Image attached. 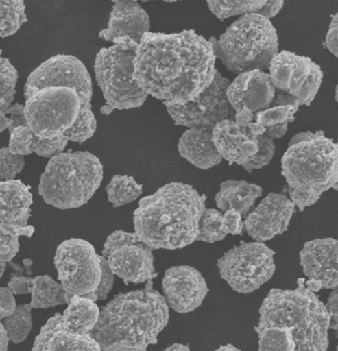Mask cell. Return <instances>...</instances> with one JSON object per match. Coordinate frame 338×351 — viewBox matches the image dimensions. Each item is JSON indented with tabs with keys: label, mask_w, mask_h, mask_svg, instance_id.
<instances>
[{
	"label": "cell",
	"mask_w": 338,
	"mask_h": 351,
	"mask_svg": "<svg viewBox=\"0 0 338 351\" xmlns=\"http://www.w3.org/2000/svg\"><path fill=\"white\" fill-rule=\"evenodd\" d=\"M217 351H239V348H235L234 346H232V344H226V346H219V350H217Z\"/></svg>",
	"instance_id": "cell-55"
},
{
	"label": "cell",
	"mask_w": 338,
	"mask_h": 351,
	"mask_svg": "<svg viewBox=\"0 0 338 351\" xmlns=\"http://www.w3.org/2000/svg\"><path fill=\"white\" fill-rule=\"evenodd\" d=\"M101 266H102V277L101 284L97 288V292L95 294L90 295L88 298L93 300V301H106L108 299V294L112 290L113 285H114L115 274L111 270L108 261L101 255Z\"/></svg>",
	"instance_id": "cell-41"
},
{
	"label": "cell",
	"mask_w": 338,
	"mask_h": 351,
	"mask_svg": "<svg viewBox=\"0 0 338 351\" xmlns=\"http://www.w3.org/2000/svg\"><path fill=\"white\" fill-rule=\"evenodd\" d=\"M151 28L150 17L137 1L119 0L114 2L108 20V28L99 32V38L106 42L119 41L129 37L140 43Z\"/></svg>",
	"instance_id": "cell-21"
},
{
	"label": "cell",
	"mask_w": 338,
	"mask_h": 351,
	"mask_svg": "<svg viewBox=\"0 0 338 351\" xmlns=\"http://www.w3.org/2000/svg\"><path fill=\"white\" fill-rule=\"evenodd\" d=\"M139 43L129 37L102 48L95 62V79L106 104L101 108L104 115L115 110L140 108L148 97L134 79V60Z\"/></svg>",
	"instance_id": "cell-8"
},
{
	"label": "cell",
	"mask_w": 338,
	"mask_h": 351,
	"mask_svg": "<svg viewBox=\"0 0 338 351\" xmlns=\"http://www.w3.org/2000/svg\"><path fill=\"white\" fill-rule=\"evenodd\" d=\"M101 310L90 298L73 295L63 313V324L70 332L90 335L97 326Z\"/></svg>",
	"instance_id": "cell-26"
},
{
	"label": "cell",
	"mask_w": 338,
	"mask_h": 351,
	"mask_svg": "<svg viewBox=\"0 0 338 351\" xmlns=\"http://www.w3.org/2000/svg\"><path fill=\"white\" fill-rule=\"evenodd\" d=\"M215 55L232 74L265 71L278 54L277 30L270 19L259 13L242 15L221 35L210 38Z\"/></svg>",
	"instance_id": "cell-7"
},
{
	"label": "cell",
	"mask_w": 338,
	"mask_h": 351,
	"mask_svg": "<svg viewBox=\"0 0 338 351\" xmlns=\"http://www.w3.org/2000/svg\"><path fill=\"white\" fill-rule=\"evenodd\" d=\"M326 308L330 315V330H338V287L329 295Z\"/></svg>",
	"instance_id": "cell-47"
},
{
	"label": "cell",
	"mask_w": 338,
	"mask_h": 351,
	"mask_svg": "<svg viewBox=\"0 0 338 351\" xmlns=\"http://www.w3.org/2000/svg\"><path fill=\"white\" fill-rule=\"evenodd\" d=\"M49 86L73 88L80 93L82 108L79 119L64 136L75 143H84L97 131V119L92 110L93 81L90 72L81 60L72 55H57L47 60L29 75L24 97Z\"/></svg>",
	"instance_id": "cell-9"
},
{
	"label": "cell",
	"mask_w": 338,
	"mask_h": 351,
	"mask_svg": "<svg viewBox=\"0 0 338 351\" xmlns=\"http://www.w3.org/2000/svg\"><path fill=\"white\" fill-rule=\"evenodd\" d=\"M169 308L166 298L153 289L152 280H149L145 288L119 293L102 306L90 335L101 350L145 351L157 343L168 326Z\"/></svg>",
	"instance_id": "cell-3"
},
{
	"label": "cell",
	"mask_w": 338,
	"mask_h": 351,
	"mask_svg": "<svg viewBox=\"0 0 338 351\" xmlns=\"http://www.w3.org/2000/svg\"><path fill=\"white\" fill-rule=\"evenodd\" d=\"M239 212L235 210H229L224 213V226L228 234H243L244 221Z\"/></svg>",
	"instance_id": "cell-43"
},
{
	"label": "cell",
	"mask_w": 338,
	"mask_h": 351,
	"mask_svg": "<svg viewBox=\"0 0 338 351\" xmlns=\"http://www.w3.org/2000/svg\"><path fill=\"white\" fill-rule=\"evenodd\" d=\"M229 104L235 111L247 106L252 112L270 108L274 101L276 86L270 74L262 70L241 73L226 90Z\"/></svg>",
	"instance_id": "cell-19"
},
{
	"label": "cell",
	"mask_w": 338,
	"mask_h": 351,
	"mask_svg": "<svg viewBox=\"0 0 338 351\" xmlns=\"http://www.w3.org/2000/svg\"><path fill=\"white\" fill-rule=\"evenodd\" d=\"M304 274L319 282L322 290L338 287V241L333 237L304 243L300 252Z\"/></svg>",
	"instance_id": "cell-20"
},
{
	"label": "cell",
	"mask_w": 338,
	"mask_h": 351,
	"mask_svg": "<svg viewBox=\"0 0 338 351\" xmlns=\"http://www.w3.org/2000/svg\"><path fill=\"white\" fill-rule=\"evenodd\" d=\"M111 1L117 2V1H119V0H111ZM133 1H137V0H133ZM141 1L148 2V1H154V0H141Z\"/></svg>",
	"instance_id": "cell-59"
},
{
	"label": "cell",
	"mask_w": 338,
	"mask_h": 351,
	"mask_svg": "<svg viewBox=\"0 0 338 351\" xmlns=\"http://www.w3.org/2000/svg\"><path fill=\"white\" fill-rule=\"evenodd\" d=\"M269 71L276 88L297 97L301 106H311L324 79L322 68L311 58L290 51L278 53Z\"/></svg>",
	"instance_id": "cell-15"
},
{
	"label": "cell",
	"mask_w": 338,
	"mask_h": 351,
	"mask_svg": "<svg viewBox=\"0 0 338 351\" xmlns=\"http://www.w3.org/2000/svg\"><path fill=\"white\" fill-rule=\"evenodd\" d=\"M163 1L169 2V3H172V2L182 1V0H163Z\"/></svg>",
	"instance_id": "cell-60"
},
{
	"label": "cell",
	"mask_w": 338,
	"mask_h": 351,
	"mask_svg": "<svg viewBox=\"0 0 338 351\" xmlns=\"http://www.w3.org/2000/svg\"><path fill=\"white\" fill-rule=\"evenodd\" d=\"M295 204L283 194L270 193L246 217L244 228L255 241L265 242L288 230Z\"/></svg>",
	"instance_id": "cell-16"
},
{
	"label": "cell",
	"mask_w": 338,
	"mask_h": 351,
	"mask_svg": "<svg viewBox=\"0 0 338 351\" xmlns=\"http://www.w3.org/2000/svg\"><path fill=\"white\" fill-rule=\"evenodd\" d=\"M262 194L263 189L256 184L228 180L220 185L219 193L215 195V201L217 208L222 212L235 210L243 217H247L255 206V202Z\"/></svg>",
	"instance_id": "cell-24"
},
{
	"label": "cell",
	"mask_w": 338,
	"mask_h": 351,
	"mask_svg": "<svg viewBox=\"0 0 338 351\" xmlns=\"http://www.w3.org/2000/svg\"><path fill=\"white\" fill-rule=\"evenodd\" d=\"M14 295L8 286L0 288V319L1 321L10 317L16 310Z\"/></svg>",
	"instance_id": "cell-44"
},
{
	"label": "cell",
	"mask_w": 338,
	"mask_h": 351,
	"mask_svg": "<svg viewBox=\"0 0 338 351\" xmlns=\"http://www.w3.org/2000/svg\"><path fill=\"white\" fill-rule=\"evenodd\" d=\"M162 286L169 306L179 314L197 310L210 292L202 273L188 265L169 268L165 272Z\"/></svg>",
	"instance_id": "cell-17"
},
{
	"label": "cell",
	"mask_w": 338,
	"mask_h": 351,
	"mask_svg": "<svg viewBox=\"0 0 338 351\" xmlns=\"http://www.w3.org/2000/svg\"><path fill=\"white\" fill-rule=\"evenodd\" d=\"M250 138L253 137L251 136L248 128L240 126L234 119L219 121L213 130V142L222 159L228 161L229 165L234 163L238 165L242 149Z\"/></svg>",
	"instance_id": "cell-25"
},
{
	"label": "cell",
	"mask_w": 338,
	"mask_h": 351,
	"mask_svg": "<svg viewBox=\"0 0 338 351\" xmlns=\"http://www.w3.org/2000/svg\"><path fill=\"white\" fill-rule=\"evenodd\" d=\"M284 6V0H268L263 8L257 13L263 15L266 19H271L275 17Z\"/></svg>",
	"instance_id": "cell-48"
},
{
	"label": "cell",
	"mask_w": 338,
	"mask_h": 351,
	"mask_svg": "<svg viewBox=\"0 0 338 351\" xmlns=\"http://www.w3.org/2000/svg\"><path fill=\"white\" fill-rule=\"evenodd\" d=\"M276 145L273 138L267 134L261 135L259 137V151L252 159L249 160L242 165L247 172H252L253 170L262 169L268 165L272 161L275 155Z\"/></svg>",
	"instance_id": "cell-37"
},
{
	"label": "cell",
	"mask_w": 338,
	"mask_h": 351,
	"mask_svg": "<svg viewBox=\"0 0 338 351\" xmlns=\"http://www.w3.org/2000/svg\"><path fill=\"white\" fill-rule=\"evenodd\" d=\"M267 2L268 0H206L210 12L220 20L258 12Z\"/></svg>",
	"instance_id": "cell-30"
},
{
	"label": "cell",
	"mask_w": 338,
	"mask_h": 351,
	"mask_svg": "<svg viewBox=\"0 0 338 351\" xmlns=\"http://www.w3.org/2000/svg\"><path fill=\"white\" fill-rule=\"evenodd\" d=\"M20 248L19 237L1 233L0 235V261L10 262L16 256Z\"/></svg>",
	"instance_id": "cell-42"
},
{
	"label": "cell",
	"mask_w": 338,
	"mask_h": 351,
	"mask_svg": "<svg viewBox=\"0 0 338 351\" xmlns=\"http://www.w3.org/2000/svg\"><path fill=\"white\" fill-rule=\"evenodd\" d=\"M27 124L40 139L62 136L79 119L81 95L75 88L49 86L25 99Z\"/></svg>",
	"instance_id": "cell-10"
},
{
	"label": "cell",
	"mask_w": 338,
	"mask_h": 351,
	"mask_svg": "<svg viewBox=\"0 0 338 351\" xmlns=\"http://www.w3.org/2000/svg\"><path fill=\"white\" fill-rule=\"evenodd\" d=\"M102 179L99 158L88 151L70 150L51 158L40 178L38 194L59 210L81 208L92 199Z\"/></svg>",
	"instance_id": "cell-6"
},
{
	"label": "cell",
	"mask_w": 338,
	"mask_h": 351,
	"mask_svg": "<svg viewBox=\"0 0 338 351\" xmlns=\"http://www.w3.org/2000/svg\"><path fill=\"white\" fill-rule=\"evenodd\" d=\"M331 317L315 292L298 280L293 290L272 289L259 308L255 328L280 326L291 328L295 350L326 351L329 346Z\"/></svg>",
	"instance_id": "cell-5"
},
{
	"label": "cell",
	"mask_w": 338,
	"mask_h": 351,
	"mask_svg": "<svg viewBox=\"0 0 338 351\" xmlns=\"http://www.w3.org/2000/svg\"><path fill=\"white\" fill-rule=\"evenodd\" d=\"M178 150L184 159L202 170H208L222 161L210 130L189 128L180 138Z\"/></svg>",
	"instance_id": "cell-23"
},
{
	"label": "cell",
	"mask_w": 338,
	"mask_h": 351,
	"mask_svg": "<svg viewBox=\"0 0 338 351\" xmlns=\"http://www.w3.org/2000/svg\"><path fill=\"white\" fill-rule=\"evenodd\" d=\"M153 250L136 233L117 230L108 235L101 255L126 285L143 284L158 276Z\"/></svg>",
	"instance_id": "cell-13"
},
{
	"label": "cell",
	"mask_w": 338,
	"mask_h": 351,
	"mask_svg": "<svg viewBox=\"0 0 338 351\" xmlns=\"http://www.w3.org/2000/svg\"><path fill=\"white\" fill-rule=\"evenodd\" d=\"M25 166L23 155L11 152L10 148L2 147L0 150V179L1 181L13 180Z\"/></svg>",
	"instance_id": "cell-36"
},
{
	"label": "cell",
	"mask_w": 338,
	"mask_h": 351,
	"mask_svg": "<svg viewBox=\"0 0 338 351\" xmlns=\"http://www.w3.org/2000/svg\"><path fill=\"white\" fill-rule=\"evenodd\" d=\"M255 119L254 112H252L250 110H249L247 106H244L241 110L237 111L235 113V119L234 121H237V124H239L240 126H248L251 122H253V119Z\"/></svg>",
	"instance_id": "cell-49"
},
{
	"label": "cell",
	"mask_w": 338,
	"mask_h": 351,
	"mask_svg": "<svg viewBox=\"0 0 338 351\" xmlns=\"http://www.w3.org/2000/svg\"><path fill=\"white\" fill-rule=\"evenodd\" d=\"M24 264H25L26 265V267H29V266L30 265H32L33 264V262H32V260H30V259H26V260H24Z\"/></svg>",
	"instance_id": "cell-57"
},
{
	"label": "cell",
	"mask_w": 338,
	"mask_h": 351,
	"mask_svg": "<svg viewBox=\"0 0 338 351\" xmlns=\"http://www.w3.org/2000/svg\"><path fill=\"white\" fill-rule=\"evenodd\" d=\"M54 264L68 304L73 295L88 297L97 292L102 277L101 255L90 242L82 239L62 242L56 250Z\"/></svg>",
	"instance_id": "cell-12"
},
{
	"label": "cell",
	"mask_w": 338,
	"mask_h": 351,
	"mask_svg": "<svg viewBox=\"0 0 338 351\" xmlns=\"http://www.w3.org/2000/svg\"><path fill=\"white\" fill-rule=\"evenodd\" d=\"M335 101H337L338 104V84L337 86V88H335Z\"/></svg>",
	"instance_id": "cell-58"
},
{
	"label": "cell",
	"mask_w": 338,
	"mask_h": 351,
	"mask_svg": "<svg viewBox=\"0 0 338 351\" xmlns=\"http://www.w3.org/2000/svg\"><path fill=\"white\" fill-rule=\"evenodd\" d=\"M33 195L20 180H8L0 183V232L12 237L34 234L35 228L27 223L30 219Z\"/></svg>",
	"instance_id": "cell-18"
},
{
	"label": "cell",
	"mask_w": 338,
	"mask_h": 351,
	"mask_svg": "<svg viewBox=\"0 0 338 351\" xmlns=\"http://www.w3.org/2000/svg\"><path fill=\"white\" fill-rule=\"evenodd\" d=\"M333 190H335V191H337V192H338V183H337V184H335V186H333Z\"/></svg>",
	"instance_id": "cell-61"
},
{
	"label": "cell",
	"mask_w": 338,
	"mask_h": 351,
	"mask_svg": "<svg viewBox=\"0 0 338 351\" xmlns=\"http://www.w3.org/2000/svg\"><path fill=\"white\" fill-rule=\"evenodd\" d=\"M30 304L33 308L45 310L68 304V298L62 284L48 275H42L34 278Z\"/></svg>",
	"instance_id": "cell-28"
},
{
	"label": "cell",
	"mask_w": 338,
	"mask_h": 351,
	"mask_svg": "<svg viewBox=\"0 0 338 351\" xmlns=\"http://www.w3.org/2000/svg\"><path fill=\"white\" fill-rule=\"evenodd\" d=\"M10 145L11 152L15 154L30 155L33 153V143H34L35 136L29 126L21 125L15 128L12 132L10 133Z\"/></svg>",
	"instance_id": "cell-38"
},
{
	"label": "cell",
	"mask_w": 338,
	"mask_h": 351,
	"mask_svg": "<svg viewBox=\"0 0 338 351\" xmlns=\"http://www.w3.org/2000/svg\"><path fill=\"white\" fill-rule=\"evenodd\" d=\"M255 332L259 337L260 351L295 350V343L291 328L267 326L263 328H255Z\"/></svg>",
	"instance_id": "cell-32"
},
{
	"label": "cell",
	"mask_w": 338,
	"mask_h": 351,
	"mask_svg": "<svg viewBox=\"0 0 338 351\" xmlns=\"http://www.w3.org/2000/svg\"><path fill=\"white\" fill-rule=\"evenodd\" d=\"M281 163L290 199L304 212L338 183V142L322 130L299 133L289 143Z\"/></svg>",
	"instance_id": "cell-4"
},
{
	"label": "cell",
	"mask_w": 338,
	"mask_h": 351,
	"mask_svg": "<svg viewBox=\"0 0 338 351\" xmlns=\"http://www.w3.org/2000/svg\"><path fill=\"white\" fill-rule=\"evenodd\" d=\"M300 106L301 104L297 97L280 90L270 108L256 112L255 121L266 128L289 125V123L295 121V114L299 110Z\"/></svg>",
	"instance_id": "cell-27"
},
{
	"label": "cell",
	"mask_w": 338,
	"mask_h": 351,
	"mask_svg": "<svg viewBox=\"0 0 338 351\" xmlns=\"http://www.w3.org/2000/svg\"><path fill=\"white\" fill-rule=\"evenodd\" d=\"M0 64V111H3L14 101L19 72L8 58L1 57Z\"/></svg>",
	"instance_id": "cell-35"
},
{
	"label": "cell",
	"mask_w": 338,
	"mask_h": 351,
	"mask_svg": "<svg viewBox=\"0 0 338 351\" xmlns=\"http://www.w3.org/2000/svg\"><path fill=\"white\" fill-rule=\"evenodd\" d=\"M6 265H8V263L6 262L0 261V271H1V273H0V277H3L4 272H5Z\"/></svg>",
	"instance_id": "cell-56"
},
{
	"label": "cell",
	"mask_w": 338,
	"mask_h": 351,
	"mask_svg": "<svg viewBox=\"0 0 338 351\" xmlns=\"http://www.w3.org/2000/svg\"><path fill=\"white\" fill-rule=\"evenodd\" d=\"M228 234L224 228L222 213L215 208H206L200 221L197 241L215 243L224 241Z\"/></svg>",
	"instance_id": "cell-34"
},
{
	"label": "cell",
	"mask_w": 338,
	"mask_h": 351,
	"mask_svg": "<svg viewBox=\"0 0 338 351\" xmlns=\"http://www.w3.org/2000/svg\"><path fill=\"white\" fill-rule=\"evenodd\" d=\"M166 351H190V346H184L183 343H174L167 348Z\"/></svg>",
	"instance_id": "cell-54"
},
{
	"label": "cell",
	"mask_w": 338,
	"mask_h": 351,
	"mask_svg": "<svg viewBox=\"0 0 338 351\" xmlns=\"http://www.w3.org/2000/svg\"><path fill=\"white\" fill-rule=\"evenodd\" d=\"M28 126L25 115V106L14 104L8 110L0 111V132L8 130L12 132L19 126Z\"/></svg>",
	"instance_id": "cell-39"
},
{
	"label": "cell",
	"mask_w": 338,
	"mask_h": 351,
	"mask_svg": "<svg viewBox=\"0 0 338 351\" xmlns=\"http://www.w3.org/2000/svg\"><path fill=\"white\" fill-rule=\"evenodd\" d=\"M230 81L217 71L215 80L192 101L180 106L165 104L176 125L213 131L219 121L234 119V108L229 104L226 90Z\"/></svg>",
	"instance_id": "cell-14"
},
{
	"label": "cell",
	"mask_w": 338,
	"mask_h": 351,
	"mask_svg": "<svg viewBox=\"0 0 338 351\" xmlns=\"http://www.w3.org/2000/svg\"><path fill=\"white\" fill-rule=\"evenodd\" d=\"M275 251L264 242L240 241L217 260L220 277L239 294H251L270 281L276 271Z\"/></svg>",
	"instance_id": "cell-11"
},
{
	"label": "cell",
	"mask_w": 338,
	"mask_h": 351,
	"mask_svg": "<svg viewBox=\"0 0 338 351\" xmlns=\"http://www.w3.org/2000/svg\"><path fill=\"white\" fill-rule=\"evenodd\" d=\"M215 47L195 30L145 33L138 45L134 79L164 104L180 106L197 99L217 74Z\"/></svg>",
	"instance_id": "cell-1"
},
{
	"label": "cell",
	"mask_w": 338,
	"mask_h": 351,
	"mask_svg": "<svg viewBox=\"0 0 338 351\" xmlns=\"http://www.w3.org/2000/svg\"><path fill=\"white\" fill-rule=\"evenodd\" d=\"M32 308L31 304L17 306L12 315L2 319L1 324L5 326L13 343H21L27 339L33 326Z\"/></svg>",
	"instance_id": "cell-33"
},
{
	"label": "cell",
	"mask_w": 338,
	"mask_h": 351,
	"mask_svg": "<svg viewBox=\"0 0 338 351\" xmlns=\"http://www.w3.org/2000/svg\"><path fill=\"white\" fill-rule=\"evenodd\" d=\"M337 350L338 351V346H337Z\"/></svg>",
	"instance_id": "cell-62"
},
{
	"label": "cell",
	"mask_w": 338,
	"mask_h": 351,
	"mask_svg": "<svg viewBox=\"0 0 338 351\" xmlns=\"http://www.w3.org/2000/svg\"><path fill=\"white\" fill-rule=\"evenodd\" d=\"M247 128L253 138L258 139L261 135L266 134L267 128L258 122H251Z\"/></svg>",
	"instance_id": "cell-51"
},
{
	"label": "cell",
	"mask_w": 338,
	"mask_h": 351,
	"mask_svg": "<svg viewBox=\"0 0 338 351\" xmlns=\"http://www.w3.org/2000/svg\"><path fill=\"white\" fill-rule=\"evenodd\" d=\"M27 22L24 0H0V35H14Z\"/></svg>",
	"instance_id": "cell-31"
},
{
	"label": "cell",
	"mask_w": 338,
	"mask_h": 351,
	"mask_svg": "<svg viewBox=\"0 0 338 351\" xmlns=\"http://www.w3.org/2000/svg\"><path fill=\"white\" fill-rule=\"evenodd\" d=\"M69 140L64 135L56 137L54 139H40L35 136L33 143V152L44 158H53L60 153L64 152Z\"/></svg>",
	"instance_id": "cell-40"
},
{
	"label": "cell",
	"mask_w": 338,
	"mask_h": 351,
	"mask_svg": "<svg viewBox=\"0 0 338 351\" xmlns=\"http://www.w3.org/2000/svg\"><path fill=\"white\" fill-rule=\"evenodd\" d=\"M289 125H276L267 128L266 134L273 139H280L286 134Z\"/></svg>",
	"instance_id": "cell-50"
},
{
	"label": "cell",
	"mask_w": 338,
	"mask_h": 351,
	"mask_svg": "<svg viewBox=\"0 0 338 351\" xmlns=\"http://www.w3.org/2000/svg\"><path fill=\"white\" fill-rule=\"evenodd\" d=\"M33 285H34V278L24 276H12L8 284L15 295L31 294Z\"/></svg>",
	"instance_id": "cell-45"
},
{
	"label": "cell",
	"mask_w": 338,
	"mask_h": 351,
	"mask_svg": "<svg viewBox=\"0 0 338 351\" xmlns=\"http://www.w3.org/2000/svg\"><path fill=\"white\" fill-rule=\"evenodd\" d=\"M10 335L3 324H0V350L6 351L10 346Z\"/></svg>",
	"instance_id": "cell-52"
},
{
	"label": "cell",
	"mask_w": 338,
	"mask_h": 351,
	"mask_svg": "<svg viewBox=\"0 0 338 351\" xmlns=\"http://www.w3.org/2000/svg\"><path fill=\"white\" fill-rule=\"evenodd\" d=\"M99 351V342L90 335H79L67 330L63 314L56 313L42 326L32 351Z\"/></svg>",
	"instance_id": "cell-22"
},
{
	"label": "cell",
	"mask_w": 338,
	"mask_h": 351,
	"mask_svg": "<svg viewBox=\"0 0 338 351\" xmlns=\"http://www.w3.org/2000/svg\"><path fill=\"white\" fill-rule=\"evenodd\" d=\"M306 286L315 293L319 292L320 290H322L319 282L313 279H309L308 281L306 282Z\"/></svg>",
	"instance_id": "cell-53"
},
{
	"label": "cell",
	"mask_w": 338,
	"mask_h": 351,
	"mask_svg": "<svg viewBox=\"0 0 338 351\" xmlns=\"http://www.w3.org/2000/svg\"><path fill=\"white\" fill-rule=\"evenodd\" d=\"M108 199L114 208L132 203L141 197L143 186L128 175H115L106 188Z\"/></svg>",
	"instance_id": "cell-29"
},
{
	"label": "cell",
	"mask_w": 338,
	"mask_h": 351,
	"mask_svg": "<svg viewBox=\"0 0 338 351\" xmlns=\"http://www.w3.org/2000/svg\"><path fill=\"white\" fill-rule=\"evenodd\" d=\"M326 47L331 54L338 58V12L331 19L326 37Z\"/></svg>",
	"instance_id": "cell-46"
},
{
	"label": "cell",
	"mask_w": 338,
	"mask_h": 351,
	"mask_svg": "<svg viewBox=\"0 0 338 351\" xmlns=\"http://www.w3.org/2000/svg\"><path fill=\"white\" fill-rule=\"evenodd\" d=\"M206 197L193 186L172 182L140 199L134 232L152 250H182L197 241Z\"/></svg>",
	"instance_id": "cell-2"
}]
</instances>
